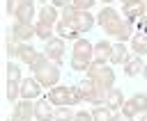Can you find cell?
Returning <instances> with one entry per match:
<instances>
[{"instance_id": "38", "label": "cell", "mask_w": 147, "mask_h": 121, "mask_svg": "<svg viewBox=\"0 0 147 121\" xmlns=\"http://www.w3.org/2000/svg\"><path fill=\"white\" fill-rule=\"evenodd\" d=\"M74 0H51V5H55V7H67V5H71Z\"/></svg>"}, {"instance_id": "23", "label": "cell", "mask_w": 147, "mask_h": 121, "mask_svg": "<svg viewBox=\"0 0 147 121\" xmlns=\"http://www.w3.org/2000/svg\"><path fill=\"white\" fill-rule=\"evenodd\" d=\"M117 41H131L133 39V23L131 21H122V27H119V32H117V37H115Z\"/></svg>"}, {"instance_id": "1", "label": "cell", "mask_w": 147, "mask_h": 121, "mask_svg": "<svg viewBox=\"0 0 147 121\" xmlns=\"http://www.w3.org/2000/svg\"><path fill=\"white\" fill-rule=\"evenodd\" d=\"M85 73H87V78H92V80H94L99 87H103L106 91L115 89V71H113L108 64H101V62L92 59V64H90V68H87Z\"/></svg>"}, {"instance_id": "24", "label": "cell", "mask_w": 147, "mask_h": 121, "mask_svg": "<svg viewBox=\"0 0 147 121\" xmlns=\"http://www.w3.org/2000/svg\"><path fill=\"white\" fill-rule=\"evenodd\" d=\"M92 119L94 121H113V110L106 105H96L92 110Z\"/></svg>"}, {"instance_id": "18", "label": "cell", "mask_w": 147, "mask_h": 121, "mask_svg": "<svg viewBox=\"0 0 147 121\" xmlns=\"http://www.w3.org/2000/svg\"><path fill=\"white\" fill-rule=\"evenodd\" d=\"M21 46H23V41H21L16 34H7V37H5V53H7L9 57H18Z\"/></svg>"}, {"instance_id": "35", "label": "cell", "mask_w": 147, "mask_h": 121, "mask_svg": "<svg viewBox=\"0 0 147 121\" xmlns=\"http://www.w3.org/2000/svg\"><path fill=\"white\" fill-rule=\"evenodd\" d=\"M34 116H30V114H23V112H18V110H14V114L9 116V121H32Z\"/></svg>"}, {"instance_id": "20", "label": "cell", "mask_w": 147, "mask_h": 121, "mask_svg": "<svg viewBox=\"0 0 147 121\" xmlns=\"http://www.w3.org/2000/svg\"><path fill=\"white\" fill-rule=\"evenodd\" d=\"M129 57L131 55L126 53V43H122V41L119 43H113V59H110L113 64H124Z\"/></svg>"}, {"instance_id": "14", "label": "cell", "mask_w": 147, "mask_h": 121, "mask_svg": "<svg viewBox=\"0 0 147 121\" xmlns=\"http://www.w3.org/2000/svg\"><path fill=\"white\" fill-rule=\"evenodd\" d=\"M71 55H78V57H94V46H92L87 39H76L74 46H71Z\"/></svg>"}, {"instance_id": "19", "label": "cell", "mask_w": 147, "mask_h": 121, "mask_svg": "<svg viewBox=\"0 0 147 121\" xmlns=\"http://www.w3.org/2000/svg\"><path fill=\"white\" fill-rule=\"evenodd\" d=\"M5 100L7 103L21 100V82H5Z\"/></svg>"}, {"instance_id": "13", "label": "cell", "mask_w": 147, "mask_h": 121, "mask_svg": "<svg viewBox=\"0 0 147 121\" xmlns=\"http://www.w3.org/2000/svg\"><path fill=\"white\" fill-rule=\"evenodd\" d=\"M119 21V16H117V11L113 9V7H103L99 14H96V23L101 25V30H106L108 25H113V23H117Z\"/></svg>"}, {"instance_id": "30", "label": "cell", "mask_w": 147, "mask_h": 121, "mask_svg": "<svg viewBox=\"0 0 147 121\" xmlns=\"http://www.w3.org/2000/svg\"><path fill=\"white\" fill-rule=\"evenodd\" d=\"M76 114H71V107L69 105H62V107H55V121H74Z\"/></svg>"}, {"instance_id": "26", "label": "cell", "mask_w": 147, "mask_h": 121, "mask_svg": "<svg viewBox=\"0 0 147 121\" xmlns=\"http://www.w3.org/2000/svg\"><path fill=\"white\" fill-rule=\"evenodd\" d=\"M78 87H80L83 100H87V103H90V98H92V94H94V89H96V82H94L92 78H85V80H83V82H80Z\"/></svg>"}, {"instance_id": "41", "label": "cell", "mask_w": 147, "mask_h": 121, "mask_svg": "<svg viewBox=\"0 0 147 121\" xmlns=\"http://www.w3.org/2000/svg\"><path fill=\"white\" fill-rule=\"evenodd\" d=\"M142 75H145V80H147V64H145V68H142Z\"/></svg>"}, {"instance_id": "6", "label": "cell", "mask_w": 147, "mask_h": 121, "mask_svg": "<svg viewBox=\"0 0 147 121\" xmlns=\"http://www.w3.org/2000/svg\"><path fill=\"white\" fill-rule=\"evenodd\" d=\"M48 100H51L55 107H62V105H69V107H71V87L55 84V87L48 91Z\"/></svg>"}, {"instance_id": "40", "label": "cell", "mask_w": 147, "mask_h": 121, "mask_svg": "<svg viewBox=\"0 0 147 121\" xmlns=\"http://www.w3.org/2000/svg\"><path fill=\"white\" fill-rule=\"evenodd\" d=\"M140 121H147V112H142V116H140Z\"/></svg>"}, {"instance_id": "31", "label": "cell", "mask_w": 147, "mask_h": 121, "mask_svg": "<svg viewBox=\"0 0 147 121\" xmlns=\"http://www.w3.org/2000/svg\"><path fill=\"white\" fill-rule=\"evenodd\" d=\"M16 110H18V112H23V114L34 116V100H25V98H21V100L16 103Z\"/></svg>"}, {"instance_id": "7", "label": "cell", "mask_w": 147, "mask_h": 121, "mask_svg": "<svg viewBox=\"0 0 147 121\" xmlns=\"http://www.w3.org/2000/svg\"><path fill=\"white\" fill-rule=\"evenodd\" d=\"M39 94H41V82H39L34 75L21 80V98H25V100H34V98H39Z\"/></svg>"}, {"instance_id": "37", "label": "cell", "mask_w": 147, "mask_h": 121, "mask_svg": "<svg viewBox=\"0 0 147 121\" xmlns=\"http://www.w3.org/2000/svg\"><path fill=\"white\" fill-rule=\"evenodd\" d=\"M113 121H131L126 114H122V112H113Z\"/></svg>"}, {"instance_id": "33", "label": "cell", "mask_w": 147, "mask_h": 121, "mask_svg": "<svg viewBox=\"0 0 147 121\" xmlns=\"http://www.w3.org/2000/svg\"><path fill=\"white\" fill-rule=\"evenodd\" d=\"M23 2H25V0H5V11L11 14V16H16V11L21 9Z\"/></svg>"}, {"instance_id": "44", "label": "cell", "mask_w": 147, "mask_h": 121, "mask_svg": "<svg viewBox=\"0 0 147 121\" xmlns=\"http://www.w3.org/2000/svg\"><path fill=\"white\" fill-rule=\"evenodd\" d=\"M122 2H129V0H122Z\"/></svg>"}, {"instance_id": "25", "label": "cell", "mask_w": 147, "mask_h": 121, "mask_svg": "<svg viewBox=\"0 0 147 121\" xmlns=\"http://www.w3.org/2000/svg\"><path fill=\"white\" fill-rule=\"evenodd\" d=\"M5 75H7V82H21V68H18V64L16 62H7Z\"/></svg>"}, {"instance_id": "2", "label": "cell", "mask_w": 147, "mask_h": 121, "mask_svg": "<svg viewBox=\"0 0 147 121\" xmlns=\"http://www.w3.org/2000/svg\"><path fill=\"white\" fill-rule=\"evenodd\" d=\"M32 75L41 82V87L53 89V87L57 84V80H60V66H57L55 62H46V64H41V66H34V68H32Z\"/></svg>"}, {"instance_id": "9", "label": "cell", "mask_w": 147, "mask_h": 121, "mask_svg": "<svg viewBox=\"0 0 147 121\" xmlns=\"http://www.w3.org/2000/svg\"><path fill=\"white\" fill-rule=\"evenodd\" d=\"M11 34H16L21 41H30L32 37H37L34 23H21V21H16V23L11 25Z\"/></svg>"}, {"instance_id": "16", "label": "cell", "mask_w": 147, "mask_h": 121, "mask_svg": "<svg viewBox=\"0 0 147 121\" xmlns=\"http://www.w3.org/2000/svg\"><path fill=\"white\" fill-rule=\"evenodd\" d=\"M122 105H124V94L119 89H110L106 94V107H110L113 112H117V110H122Z\"/></svg>"}, {"instance_id": "17", "label": "cell", "mask_w": 147, "mask_h": 121, "mask_svg": "<svg viewBox=\"0 0 147 121\" xmlns=\"http://www.w3.org/2000/svg\"><path fill=\"white\" fill-rule=\"evenodd\" d=\"M55 30H57V37H62V39H71V41H76V39H80L78 34V30L71 25V23H64V21H60L57 25H55Z\"/></svg>"}, {"instance_id": "11", "label": "cell", "mask_w": 147, "mask_h": 121, "mask_svg": "<svg viewBox=\"0 0 147 121\" xmlns=\"http://www.w3.org/2000/svg\"><path fill=\"white\" fill-rule=\"evenodd\" d=\"M142 68H145V64H142V57H140V55H131V57L124 62V73H126L129 78L140 75V73H142Z\"/></svg>"}, {"instance_id": "36", "label": "cell", "mask_w": 147, "mask_h": 121, "mask_svg": "<svg viewBox=\"0 0 147 121\" xmlns=\"http://www.w3.org/2000/svg\"><path fill=\"white\" fill-rule=\"evenodd\" d=\"M74 121H94V119H92V112H76Z\"/></svg>"}, {"instance_id": "15", "label": "cell", "mask_w": 147, "mask_h": 121, "mask_svg": "<svg viewBox=\"0 0 147 121\" xmlns=\"http://www.w3.org/2000/svg\"><path fill=\"white\" fill-rule=\"evenodd\" d=\"M16 21L21 23H34V0H25L21 9L16 11Z\"/></svg>"}, {"instance_id": "8", "label": "cell", "mask_w": 147, "mask_h": 121, "mask_svg": "<svg viewBox=\"0 0 147 121\" xmlns=\"http://www.w3.org/2000/svg\"><path fill=\"white\" fill-rule=\"evenodd\" d=\"M37 21H41V23H48V25H57L60 23V14H57V7L55 5H44V7H39V14H37Z\"/></svg>"}, {"instance_id": "12", "label": "cell", "mask_w": 147, "mask_h": 121, "mask_svg": "<svg viewBox=\"0 0 147 121\" xmlns=\"http://www.w3.org/2000/svg\"><path fill=\"white\" fill-rule=\"evenodd\" d=\"M142 9H145V2L142 0H129V2H124V16H126V21H138L140 18V14H142Z\"/></svg>"}, {"instance_id": "42", "label": "cell", "mask_w": 147, "mask_h": 121, "mask_svg": "<svg viewBox=\"0 0 147 121\" xmlns=\"http://www.w3.org/2000/svg\"><path fill=\"white\" fill-rule=\"evenodd\" d=\"M37 2H41V5H46V2H48V0H37Z\"/></svg>"}, {"instance_id": "3", "label": "cell", "mask_w": 147, "mask_h": 121, "mask_svg": "<svg viewBox=\"0 0 147 121\" xmlns=\"http://www.w3.org/2000/svg\"><path fill=\"white\" fill-rule=\"evenodd\" d=\"M60 21L71 23L78 32H87V30H92V25L96 23V18H94L87 9H76V14H74V16H69V18H60Z\"/></svg>"}, {"instance_id": "43", "label": "cell", "mask_w": 147, "mask_h": 121, "mask_svg": "<svg viewBox=\"0 0 147 121\" xmlns=\"http://www.w3.org/2000/svg\"><path fill=\"white\" fill-rule=\"evenodd\" d=\"M103 2H106V5H110V2H113V0H103Z\"/></svg>"}, {"instance_id": "28", "label": "cell", "mask_w": 147, "mask_h": 121, "mask_svg": "<svg viewBox=\"0 0 147 121\" xmlns=\"http://www.w3.org/2000/svg\"><path fill=\"white\" fill-rule=\"evenodd\" d=\"M94 57H78V55H71V68L74 71H87L90 64H92Z\"/></svg>"}, {"instance_id": "39", "label": "cell", "mask_w": 147, "mask_h": 121, "mask_svg": "<svg viewBox=\"0 0 147 121\" xmlns=\"http://www.w3.org/2000/svg\"><path fill=\"white\" fill-rule=\"evenodd\" d=\"M138 21H140V25H145V27H147V7L142 9V14H140V18H138Z\"/></svg>"}, {"instance_id": "29", "label": "cell", "mask_w": 147, "mask_h": 121, "mask_svg": "<svg viewBox=\"0 0 147 121\" xmlns=\"http://www.w3.org/2000/svg\"><path fill=\"white\" fill-rule=\"evenodd\" d=\"M131 100H133V105H136V110L142 114V112H147V94H142V91H138V94H133L131 96Z\"/></svg>"}, {"instance_id": "4", "label": "cell", "mask_w": 147, "mask_h": 121, "mask_svg": "<svg viewBox=\"0 0 147 121\" xmlns=\"http://www.w3.org/2000/svg\"><path fill=\"white\" fill-rule=\"evenodd\" d=\"M44 53L48 55L51 62H55L60 66L62 57H64V39L62 37H51L48 41H44Z\"/></svg>"}, {"instance_id": "22", "label": "cell", "mask_w": 147, "mask_h": 121, "mask_svg": "<svg viewBox=\"0 0 147 121\" xmlns=\"http://www.w3.org/2000/svg\"><path fill=\"white\" fill-rule=\"evenodd\" d=\"M131 50H133V55H145L147 53V37L145 34H133V39H131Z\"/></svg>"}, {"instance_id": "32", "label": "cell", "mask_w": 147, "mask_h": 121, "mask_svg": "<svg viewBox=\"0 0 147 121\" xmlns=\"http://www.w3.org/2000/svg\"><path fill=\"white\" fill-rule=\"evenodd\" d=\"M119 112H122V114H126L129 119H133L136 114H140V112L136 110V105H133V100H131V98H126V100H124V105H122V110H119Z\"/></svg>"}, {"instance_id": "5", "label": "cell", "mask_w": 147, "mask_h": 121, "mask_svg": "<svg viewBox=\"0 0 147 121\" xmlns=\"http://www.w3.org/2000/svg\"><path fill=\"white\" fill-rule=\"evenodd\" d=\"M55 105L46 98H37L34 100V121H55Z\"/></svg>"}, {"instance_id": "10", "label": "cell", "mask_w": 147, "mask_h": 121, "mask_svg": "<svg viewBox=\"0 0 147 121\" xmlns=\"http://www.w3.org/2000/svg\"><path fill=\"white\" fill-rule=\"evenodd\" d=\"M94 59L101 62V64L110 62V59H113V43H108V41H96V43H94Z\"/></svg>"}, {"instance_id": "34", "label": "cell", "mask_w": 147, "mask_h": 121, "mask_svg": "<svg viewBox=\"0 0 147 121\" xmlns=\"http://www.w3.org/2000/svg\"><path fill=\"white\" fill-rule=\"evenodd\" d=\"M94 2H96V0H74V7H76V9H87V11H90V7H94Z\"/></svg>"}, {"instance_id": "27", "label": "cell", "mask_w": 147, "mask_h": 121, "mask_svg": "<svg viewBox=\"0 0 147 121\" xmlns=\"http://www.w3.org/2000/svg\"><path fill=\"white\" fill-rule=\"evenodd\" d=\"M34 32H37V37H39V39L48 41V39L53 37V25H48V23H41V21H37V23H34Z\"/></svg>"}, {"instance_id": "21", "label": "cell", "mask_w": 147, "mask_h": 121, "mask_svg": "<svg viewBox=\"0 0 147 121\" xmlns=\"http://www.w3.org/2000/svg\"><path fill=\"white\" fill-rule=\"evenodd\" d=\"M34 57H37V50H34V46H30V43H23L21 46V50H18V62H23V64H32L34 62Z\"/></svg>"}]
</instances>
